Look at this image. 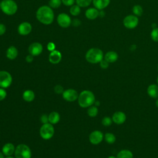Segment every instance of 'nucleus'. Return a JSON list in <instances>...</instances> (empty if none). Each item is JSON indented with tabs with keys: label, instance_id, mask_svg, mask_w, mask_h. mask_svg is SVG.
<instances>
[{
	"label": "nucleus",
	"instance_id": "4be33fe9",
	"mask_svg": "<svg viewBox=\"0 0 158 158\" xmlns=\"http://www.w3.org/2000/svg\"><path fill=\"white\" fill-rule=\"evenodd\" d=\"M35 97V94L34 92L31 89H27L23 91L22 94V98L24 101L27 102H31L34 100Z\"/></svg>",
	"mask_w": 158,
	"mask_h": 158
},
{
	"label": "nucleus",
	"instance_id": "9d476101",
	"mask_svg": "<svg viewBox=\"0 0 158 158\" xmlns=\"http://www.w3.org/2000/svg\"><path fill=\"white\" fill-rule=\"evenodd\" d=\"M57 21L59 25L62 28H67L72 23L70 17L65 13L59 14L57 16Z\"/></svg>",
	"mask_w": 158,
	"mask_h": 158
},
{
	"label": "nucleus",
	"instance_id": "423d86ee",
	"mask_svg": "<svg viewBox=\"0 0 158 158\" xmlns=\"http://www.w3.org/2000/svg\"><path fill=\"white\" fill-rule=\"evenodd\" d=\"M54 134V128L52 124L50 123H47L43 124L40 129V136L43 139H50Z\"/></svg>",
	"mask_w": 158,
	"mask_h": 158
},
{
	"label": "nucleus",
	"instance_id": "393cba45",
	"mask_svg": "<svg viewBox=\"0 0 158 158\" xmlns=\"http://www.w3.org/2000/svg\"><path fill=\"white\" fill-rule=\"evenodd\" d=\"M104 139H105L106 142L108 144H110L114 143L116 141L115 136L112 133H106L104 135Z\"/></svg>",
	"mask_w": 158,
	"mask_h": 158
},
{
	"label": "nucleus",
	"instance_id": "bb28decb",
	"mask_svg": "<svg viewBox=\"0 0 158 158\" xmlns=\"http://www.w3.org/2000/svg\"><path fill=\"white\" fill-rule=\"evenodd\" d=\"M80 12H81L80 7L77 4L72 6L70 9V13L71 15L73 16L78 15L80 14Z\"/></svg>",
	"mask_w": 158,
	"mask_h": 158
},
{
	"label": "nucleus",
	"instance_id": "7c9ffc66",
	"mask_svg": "<svg viewBox=\"0 0 158 158\" xmlns=\"http://www.w3.org/2000/svg\"><path fill=\"white\" fill-rule=\"evenodd\" d=\"M113 121L112 118L109 117H104L102 118V120H101V123L103 126L105 127H109L112 125Z\"/></svg>",
	"mask_w": 158,
	"mask_h": 158
},
{
	"label": "nucleus",
	"instance_id": "412c9836",
	"mask_svg": "<svg viewBox=\"0 0 158 158\" xmlns=\"http://www.w3.org/2000/svg\"><path fill=\"white\" fill-rule=\"evenodd\" d=\"M18 56V50L14 46H10L9 47L6 51V57L10 60L15 59Z\"/></svg>",
	"mask_w": 158,
	"mask_h": 158
},
{
	"label": "nucleus",
	"instance_id": "4c0bfd02",
	"mask_svg": "<svg viewBox=\"0 0 158 158\" xmlns=\"http://www.w3.org/2000/svg\"><path fill=\"white\" fill-rule=\"evenodd\" d=\"M47 48L48 49L49 51H53L54 50H55V48H56V45L54 43L52 42H49L48 43V45H47Z\"/></svg>",
	"mask_w": 158,
	"mask_h": 158
},
{
	"label": "nucleus",
	"instance_id": "20e7f679",
	"mask_svg": "<svg viewBox=\"0 0 158 158\" xmlns=\"http://www.w3.org/2000/svg\"><path fill=\"white\" fill-rule=\"evenodd\" d=\"M0 8L5 14L12 15L17 12L18 6L14 0H2L0 3Z\"/></svg>",
	"mask_w": 158,
	"mask_h": 158
},
{
	"label": "nucleus",
	"instance_id": "1a4fd4ad",
	"mask_svg": "<svg viewBox=\"0 0 158 158\" xmlns=\"http://www.w3.org/2000/svg\"><path fill=\"white\" fill-rule=\"evenodd\" d=\"M62 94L64 99L68 102H73L76 101L78 99L79 95L75 89L71 88L64 90Z\"/></svg>",
	"mask_w": 158,
	"mask_h": 158
},
{
	"label": "nucleus",
	"instance_id": "473e14b6",
	"mask_svg": "<svg viewBox=\"0 0 158 158\" xmlns=\"http://www.w3.org/2000/svg\"><path fill=\"white\" fill-rule=\"evenodd\" d=\"M54 92L56 93V94H62L64 89V88L60 85H57L54 86Z\"/></svg>",
	"mask_w": 158,
	"mask_h": 158
},
{
	"label": "nucleus",
	"instance_id": "58836bf2",
	"mask_svg": "<svg viewBox=\"0 0 158 158\" xmlns=\"http://www.w3.org/2000/svg\"><path fill=\"white\" fill-rule=\"evenodd\" d=\"M6 31V27L3 23H0V36L3 35Z\"/></svg>",
	"mask_w": 158,
	"mask_h": 158
},
{
	"label": "nucleus",
	"instance_id": "9b49d317",
	"mask_svg": "<svg viewBox=\"0 0 158 158\" xmlns=\"http://www.w3.org/2000/svg\"><path fill=\"white\" fill-rule=\"evenodd\" d=\"M104 139L103 133L99 130L93 131L89 135V142L94 145L98 144L102 142Z\"/></svg>",
	"mask_w": 158,
	"mask_h": 158
},
{
	"label": "nucleus",
	"instance_id": "f03ea898",
	"mask_svg": "<svg viewBox=\"0 0 158 158\" xmlns=\"http://www.w3.org/2000/svg\"><path fill=\"white\" fill-rule=\"evenodd\" d=\"M95 101L94 94L90 90H83L78 95V102L81 107H89L94 104Z\"/></svg>",
	"mask_w": 158,
	"mask_h": 158
},
{
	"label": "nucleus",
	"instance_id": "cd10ccee",
	"mask_svg": "<svg viewBox=\"0 0 158 158\" xmlns=\"http://www.w3.org/2000/svg\"><path fill=\"white\" fill-rule=\"evenodd\" d=\"M132 11H133V14H135V15H136V16H141L143 13V7L140 5H138V4L135 5L133 7Z\"/></svg>",
	"mask_w": 158,
	"mask_h": 158
},
{
	"label": "nucleus",
	"instance_id": "4468645a",
	"mask_svg": "<svg viewBox=\"0 0 158 158\" xmlns=\"http://www.w3.org/2000/svg\"><path fill=\"white\" fill-rule=\"evenodd\" d=\"M112 119L113 122L115 124L122 125L125 122L127 117L124 112L122 111H116L112 115Z\"/></svg>",
	"mask_w": 158,
	"mask_h": 158
},
{
	"label": "nucleus",
	"instance_id": "79ce46f5",
	"mask_svg": "<svg viewBox=\"0 0 158 158\" xmlns=\"http://www.w3.org/2000/svg\"><path fill=\"white\" fill-rule=\"evenodd\" d=\"M94 104V106H96V107L99 106H100V102H99V101H95Z\"/></svg>",
	"mask_w": 158,
	"mask_h": 158
},
{
	"label": "nucleus",
	"instance_id": "f704fd0d",
	"mask_svg": "<svg viewBox=\"0 0 158 158\" xmlns=\"http://www.w3.org/2000/svg\"><path fill=\"white\" fill-rule=\"evenodd\" d=\"M7 96V92L4 88L0 87V101L4 100Z\"/></svg>",
	"mask_w": 158,
	"mask_h": 158
},
{
	"label": "nucleus",
	"instance_id": "c03bdc74",
	"mask_svg": "<svg viewBox=\"0 0 158 158\" xmlns=\"http://www.w3.org/2000/svg\"><path fill=\"white\" fill-rule=\"evenodd\" d=\"M156 107L158 108V99H157V100H156Z\"/></svg>",
	"mask_w": 158,
	"mask_h": 158
},
{
	"label": "nucleus",
	"instance_id": "0eeeda50",
	"mask_svg": "<svg viewBox=\"0 0 158 158\" xmlns=\"http://www.w3.org/2000/svg\"><path fill=\"white\" fill-rule=\"evenodd\" d=\"M12 83V77L9 72L6 70L0 71V87L9 88Z\"/></svg>",
	"mask_w": 158,
	"mask_h": 158
},
{
	"label": "nucleus",
	"instance_id": "dca6fc26",
	"mask_svg": "<svg viewBox=\"0 0 158 158\" xmlns=\"http://www.w3.org/2000/svg\"><path fill=\"white\" fill-rule=\"evenodd\" d=\"M15 148L12 143H6L2 148V152L6 156H10L15 152Z\"/></svg>",
	"mask_w": 158,
	"mask_h": 158
},
{
	"label": "nucleus",
	"instance_id": "f3484780",
	"mask_svg": "<svg viewBox=\"0 0 158 158\" xmlns=\"http://www.w3.org/2000/svg\"><path fill=\"white\" fill-rule=\"evenodd\" d=\"M99 14L98 9L95 7H91L88 9L85 12V16L89 20H94L96 19Z\"/></svg>",
	"mask_w": 158,
	"mask_h": 158
},
{
	"label": "nucleus",
	"instance_id": "8fccbe9b",
	"mask_svg": "<svg viewBox=\"0 0 158 158\" xmlns=\"http://www.w3.org/2000/svg\"><path fill=\"white\" fill-rule=\"evenodd\" d=\"M0 9H1V8H0Z\"/></svg>",
	"mask_w": 158,
	"mask_h": 158
},
{
	"label": "nucleus",
	"instance_id": "c85d7f7f",
	"mask_svg": "<svg viewBox=\"0 0 158 158\" xmlns=\"http://www.w3.org/2000/svg\"><path fill=\"white\" fill-rule=\"evenodd\" d=\"M77 4L80 7H88L93 2V0H75Z\"/></svg>",
	"mask_w": 158,
	"mask_h": 158
},
{
	"label": "nucleus",
	"instance_id": "e433bc0d",
	"mask_svg": "<svg viewBox=\"0 0 158 158\" xmlns=\"http://www.w3.org/2000/svg\"><path fill=\"white\" fill-rule=\"evenodd\" d=\"M62 2L67 6H72L75 2V0H61Z\"/></svg>",
	"mask_w": 158,
	"mask_h": 158
},
{
	"label": "nucleus",
	"instance_id": "2eb2a0df",
	"mask_svg": "<svg viewBox=\"0 0 158 158\" xmlns=\"http://www.w3.org/2000/svg\"><path fill=\"white\" fill-rule=\"evenodd\" d=\"M62 59V54L57 50L51 51L49 55V60L52 64H57L60 62Z\"/></svg>",
	"mask_w": 158,
	"mask_h": 158
},
{
	"label": "nucleus",
	"instance_id": "a19ab883",
	"mask_svg": "<svg viewBox=\"0 0 158 158\" xmlns=\"http://www.w3.org/2000/svg\"><path fill=\"white\" fill-rule=\"evenodd\" d=\"M72 23L74 26H78L80 24V22L78 20V19H74Z\"/></svg>",
	"mask_w": 158,
	"mask_h": 158
},
{
	"label": "nucleus",
	"instance_id": "2f4dec72",
	"mask_svg": "<svg viewBox=\"0 0 158 158\" xmlns=\"http://www.w3.org/2000/svg\"><path fill=\"white\" fill-rule=\"evenodd\" d=\"M151 39L156 42H158V28H154L152 29L151 33Z\"/></svg>",
	"mask_w": 158,
	"mask_h": 158
},
{
	"label": "nucleus",
	"instance_id": "6e6552de",
	"mask_svg": "<svg viewBox=\"0 0 158 158\" xmlns=\"http://www.w3.org/2000/svg\"><path fill=\"white\" fill-rule=\"evenodd\" d=\"M138 18L135 15H128L126 16L123 20V25L128 29H133L136 28L138 26Z\"/></svg>",
	"mask_w": 158,
	"mask_h": 158
},
{
	"label": "nucleus",
	"instance_id": "6ab92c4d",
	"mask_svg": "<svg viewBox=\"0 0 158 158\" xmlns=\"http://www.w3.org/2000/svg\"><path fill=\"white\" fill-rule=\"evenodd\" d=\"M118 58V54L113 51H109L104 56V59L109 63H114L117 60Z\"/></svg>",
	"mask_w": 158,
	"mask_h": 158
},
{
	"label": "nucleus",
	"instance_id": "49530a36",
	"mask_svg": "<svg viewBox=\"0 0 158 158\" xmlns=\"http://www.w3.org/2000/svg\"><path fill=\"white\" fill-rule=\"evenodd\" d=\"M5 158H14V157H12V156H6Z\"/></svg>",
	"mask_w": 158,
	"mask_h": 158
},
{
	"label": "nucleus",
	"instance_id": "ea45409f",
	"mask_svg": "<svg viewBox=\"0 0 158 158\" xmlns=\"http://www.w3.org/2000/svg\"><path fill=\"white\" fill-rule=\"evenodd\" d=\"M25 60H26V62H27L28 63L31 62L33 60V56L31 54L25 57Z\"/></svg>",
	"mask_w": 158,
	"mask_h": 158
},
{
	"label": "nucleus",
	"instance_id": "ddd939ff",
	"mask_svg": "<svg viewBox=\"0 0 158 158\" xmlns=\"http://www.w3.org/2000/svg\"><path fill=\"white\" fill-rule=\"evenodd\" d=\"M32 30V27L31 25L27 22H24L21 23L17 28L18 33L22 36H26L28 35L31 33Z\"/></svg>",
	"mask_w": 158,
	"mask_h": 158
},
{
	"label": "nucleus",
	"instance_id": "a211bd4d",
	"mask_svg": "<svg viewBox=\"0 0 158 158\" xmlns=\"http://www.w3.org/2000/svg\"><path fill=\"white\" fill-rule=\"evenodd\" d=\"M110 0H93V4L95 8L102 10L107 7L110 4Z\"/></svg>",
	"mask_w": 158,
	"mask_h": 158
},
{
	"label": "nucleus",
	"instance_id": "5701e85b",
	"mask_svg": "<svg viewBox=\"0 0 158 158\" xmlns=\"http://www.w3.org/2000/svg\"><path fill=\"white\" fill-rule=\"evenodd\" d=\"M60 118V117L59 114L56 111L51 112L48 115L49 123H50L52 125L57 123L59 122Z\"/></svg>",
	"mask_w": 158,
	"mask_h": 158
},
{
	"label": "nucleus",
	"instance_id": "f8f14e48",
	"mask_svg": "<svg viewBox=\"0 0 158 158\" xmlns=\"http://www.w3.org/2000/svg\"><path fill=\"white\" fill-rule=\"evenodd\" d=\"M43 46L40 43L35 42L31 43L28 47V52L33 56H37L41 54L43 51Z\"/></svg>",
	"mask_w": 158,
	"mask_h": 158
},
{
	"label": "nucleus",
	"instance_id": "7ed1b4c3",
	"mask_svg": "<svg viewBox=\"0 0 158 158\" xmlns=\"http://www.w3.org/2000/svg\"><path fill=\"white\" fill-rule=\"evenodd\" d=\"M85 59L89 63L98 64L104 59V54L101 49L97 48H93L86 52Z\"/></svg>",
	"mask_w": 158,
	"mask_h": 158
},
{
	"label": "nucleus",
	"instance_id": "aec40b11",
	"mask_svg": "<svg viewBox=\"0 0 158 158\" xmlns=\"http://www.w3.org/2000/svg\"><path fill=\"white\" fill-rule=\"evenodd\" d=\"M148 94L152 98H158V85L156 84H151L149 85L147 88Z\"/></svg>",
	"mask_w": 158,
	"mask_h": 158
},
{
	"label": "nucleus",
	"instance_id": "39448f33",
	"mask_svg": "<svg viewBox=\"0 0 158 158\" xmlns=\"http://www.w3.org/2000/svg\"><path fill=\"white\" fill-rule=\"evenodd\" d=\"M14 155L15 158H31V151L27 145L20 144L15 148Z\"/></svg>",
	"mask_w": 158,
	"mask_h": 158
},
{
	"label": "nucleus",
	"instance_id": "b1692460",
	"mask_svg": "<svg viewBox=\"0 0 158 158\" xmlns=\"http://www.w3.org/2000/svg\"><path fill=\"white\" fill-rule=\"evenodd\" d=\"M117 158H133V152L128 149H122L117 154Z\"/></svg>",
	"mask_w": 158,
	"mask_h": 158
},
{
	"label": "nucleus",
	"instance_id": "a878e982",
	"mask_svg": "<svg viewBox=\"0 0 158 158\" xmlns=\"http://www.w3.org/2000/svg\"><path fill=\"white\" fill-rule=\"evenodd\" d=\"M87 114L90 117H95L97 116L98 114V107L95 106H91L88 107L87 110Z\"/></svg>",
	"mask_w": 158,
	"mask_h": 158
},
{
	"label": "nucleus",
	"instance_id": "37998d69",
	"mask_svg": "<svg viewBox=\"0 0 158 158\" xmlns=\"http://www.w3.org/2000/svg\"><path fill=\"white\" fill-rule=\"evenodd\" d=\"M0 158H4V154L2 152H0Z\"/></svg>",
	"mask_w": 158,
	"mask_h": 158
},
{
	"label": "nucleus",
	"instance_id": "a18cd8bd",
	"mask_svg": "<svg viewBox=\"0 0 158 158\" xmlns=\"http://www.w3.org/2000/svg\"><path fill=\"white\" fill-rule=\"evenodd\" d=\"M107 158H117V157H115L114 156H109Z\"/></svg>",
	"mask_w": 158,
	"mask_h": 158
},
{
	"label": "nucleus",
	"instance_id": "de8ad7c7",
	"mask_svg": "<svg viewBox=\"0 0 158 158\" xmlns=\"http://www.w3.org/2000/svg\"><path fill=\"white\" fill-rule=\"evenodd\" d=\"M157 84H158V77H157Z\"/></svg>",
	"mask_w": 158,
	"mask_h": 158
},
{
	"label": "nucleus",
	"instance_id": "f257e3e1",
	"mask_svg": "<svg viewBox=\"0 0 158 158\" xmlns=\"http://www.w3.org/2000/svg\"><path fill=\"white\" fill-rule=\"evenodd\" d=\"M36 17L37 20L44 25H50L54 19L53 10L48 6H42L39 7L36 11Z\"/></svg>",
	"mask_w": 158,
	"mask_h": 158
},
{
	"label": "nucleus",
	"instance_id": "c756f323",
	"mask_svg": "<svg viewBox=\"0 0 158 158\" xmlns=\"http://www.w3.org/2000/svg\"><path fill=\"white\" fill-rule=\"evenodd\" d=\"M62 3L61 0H49V7L51 8L56 9L60 6Z\"/></svg>",
	"mask_w": 158,
	"mask_h": 158
},
{
	"label": "nucleus",
	"instance_id": "c9c22d12",
	"mask_svg": "<svg viewBox=\"0 0 158 158\" xmlns=\"http://www.w3.org/2000/svg\"><path fill=\"white\" fill-rule=\"evenodd\" d=\"M40 121L43 124L49 123V120H48V115L46 114H43L40 117Z\"/></svg>",
	"mask_w": 158,
	"mask_h": 158
},
{
	"label": "nucleus",
	"instance_id": "72a5a7b5",
	"mask_svg": "<svg viewBox=\"0 0 158 158\" xmlns=\"http://www.w3.org/2000/svg\"><path fill=\"white\" fill-rule=\"evenodd\" d=\"M99 65L100 67L103 69H106L108 68L109 65V63L106 60L104 59H103L100 62H99Z\"/></svg>",
	"mask_w": 158,
	"mask_h": 158
},
{
	"label": "nucleus",
	"instance_id": "09e8293b",
	"mask_svg": "<svg viewBox=\"0 0 158 158\" xmlns=\"http://www.w3.org/2000/svg\"><path fill=\"white\" fill-rule=\"evenodd\" d=\"M157 69H158V67H157Z\"/></svg>",
	"mask_w": 158,
	"mask_h": 158
}]
</instances>
